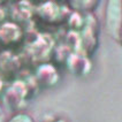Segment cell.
Returning a JSON list of instances; mask_svg holds the SVG:
<instances>
[{
  "instance_id": "cell-1",
  "label": "cell",
  "mask_w": 122,
  "mask_h": 122,
  "mask_svg": "<svg viewBox=\"0 0 122 122\" xmlns=\"http://www.w3.org/2000/svg\"><path fill=\"white\" fill-rule=\"evenodd\" d=\"M98 34H99V25L97 16H95L93 14L85 15L84 25L78 32H76V35H78L80 37L78 43L82 47L80 52L89 56L92 54L98 46Z\"/></svg>"
},
{
  "instance_id": "cell-2",
  "label": "cell",
  "mask_w": 122,
  "mask_h": 122,
  "mask_svg": "<svg viewBox=\"0 0 122 122\" xmlns=\"http://www.w3.org/2000/svg\"><path fill=\"white\" fill-rule=\"evenodd\" d=\"M104 20L107 35L112 39L119 41L122 29V1L109 0L105 4Z\"/></svg>"
},
{
  "instance_id": "cell-3",
  "label": "cell",
  "mask_w": 122,
  "mask_h": 122,
  "mask_svg": "<svg viewBox=\"0 0 122 122\" xmlns=\"http://www.w3.org/2000/svg\"><path fill=\"white\" fill-rule=\"evenodd\" d=\"M2 95L9 108L14 109V112L23 111V108L27 105L28 97H29L28 83L22 80H16L4 90Z\"/></svg>"
},
{
  "instance_id": "cell-4",
  "label": "cell",
  "mask_w": 122,
  "mask_h": 122,
  "mask_svg": "<svg viewBox=\"0 0 122 122\" xmlns=\"http://www.w3.org/2000/svg\"><path fill=\"white\" fill-rule=\"evenodd\" d=\"M37 14L43 22L48 24H60L67 21L70 9L67 4L58 2H44L37 8Z\"/></svg>"
},
{
  "instance_id": "cell-5",
  "label": "cell",
  "mask_w": 122,
  "mask_h": 122,
  "mask_svg": "<svg viewBox=\"0 0 122 122\" xmlns=\"http://www.w3.org/2000/svg\"><path fill=\"white\" fill-rule=\"evenodd\" d=\"M66 66L68 71L76 77H85L92 71V61L90 56L78 51H73L66 56Z\"/></svg>"
},
{
  "instance_id": "cell-6",
  "label": "cell",
  "mask_w": 122,
  "mask_h": 122,
  "mask_svg": "<svg viewBox=\"0 0 122 122\" xmlns=\"http://www.w3.org/2000/svg\"><path fill=\"white\" fill-rule=\"evenodd\" d=\"M36 82L44 88H53L60 82V71L54 63L43 62L39 63L35 70Z\"/></svg>"
},
{
  "instance_id": "cell-7",
  "label": "cell",
  "mask_w": 122,
  "mask_h": 122,
  "mask_svg": "<svg viewBox=\"0 0 122 122\" xmlns=\"http://www.w3.org/2000/svg\"><path fill=\"white\" fill-rule=\"evenodd\" d=\"M23 29L14 21H6L0 23V44L12 47L20 44L23 39Z\"/></svg>"
},
{
  "instance_id": "cell-8",
  "label": "cell",
  "mask_w": 122,
  "mask_h": 122,
  "mask_svg": "<svg viewBox=\"0 0 122 122\" xmlns=\"http://www.w3.org/2000/svg\"><path fill=\"white\" fill-rule=\"evenodd\" d=\"M70 10L77 12L83 15H88V14H93L95 9L99 6V1H93V0H80V1H70L67 4Z\"/></svg>"
},
{
  "instance_id": "cell-9",
  "label": "cell",
  "mask_w": 122,
  "mask_h": 122,
  "mask_svg": "<svg viewBox=\"0 0 122 122\" xmlns=\"http://www.w3.org/2000/svg\"><path fill=\"white\" fill-rule=\"evenodd\" d=\"M6 122H36V120L30 113L25 111H20L14 112L10 116H8Z\"/></svg>"
},
{
  "instance_id": "cell-10",
  "label": "cell",
  "mask_w": 122,
  "mask_h": 122,
  "mask_svg": "<svg viewBox=\"0 0 122 122\" xmlns=\"http://www.w3.org/2000/svg\"><path fill=\"white\" fill-rule=\"evenodd\" d=\"M7 120V116L6 113H5V109L2 107V105L0 104V122H6Z\"/></svg>"
},
{
  "instance_id": "cell-11",
  "label": "cell",
  "mask_w": 122,
  "mask_h": 122,
  "mask_svg": "<svg viewBox=\"0 0 122 122\" xmlns=\"http://www.w3.org/2000/svg\"><path fill=\"white\" fill-rule=\"evenodd\" d=\"M44 122H68L66 119H63V117H53V119H50V120H46V121Z\"/></svg>"
},
{
  "instance_id": "cell-12",
  "label": "cell",
  "mask_w": 122,
  "mask_h": 122,
  "mask_svg": "<svg viewBox=\"0 0 122 122\" xmlns=\"http://www.w3.org/2000/svg\"><path fill=\"white\" fill-rule=\"evenodd\" d=\"M4 90H5V84H4L2 78L0 77V95H2V93H4Z\"/></svg>"
},
{
  "instance_id": "cell-13",
  "label": "cell",
  "mask_w": 122,
  "mask_h": 122,
  "mask_svg": "<svg viewBox=\"0 0 122 122\" xmlns=\"http://www.w3.org/2000/svg\"><path fill=\"white\" fill-rule=\"evenodd\" d=\"M119 43L121 44V46H122V29H121V32H120V36H119Z\"/></svg>"
}]
</instances>
